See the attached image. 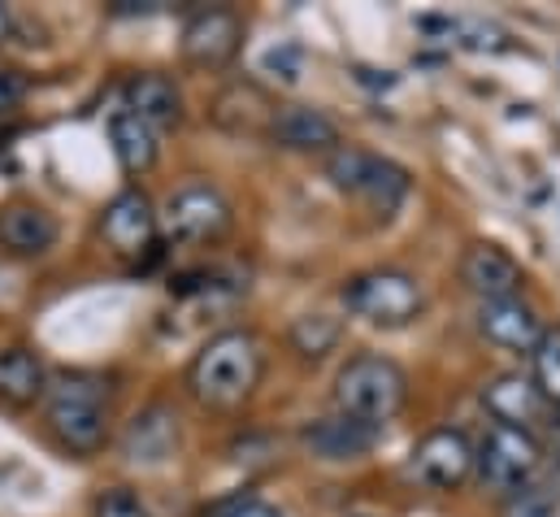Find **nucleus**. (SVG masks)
<instances>
[{
	"label": "nucleus",
	"instance_id": "27",
	"mask_svg": "<svg viewBox=\"0 0 560 517\" xmlns=\"http://www.w3.org/2000/svg\"><path fill=\"white\" fill-rule=\"evenodd\" d=\"M26 74L22 70H4L0 66V114H9V110H18L22 105V96H26Z\"/></svg>",
	"mask_w": 560,
	"mask_h": 517
},
{
	"label": "nucleus",
	"instance_id": "28",
	"mask_svg": "<svg viewBox=\"0 0 560 517\" xmlns=\"http://www.w3.org/2000/svg\"><path fill=\"white\" fill-rule=\"evenodd\" d=\"M213 517H279L266 501H257V496H235V501H226V505H218V514Z\"/></svg>",
	"mask_w": 560,
	"mask_h": 517
},
{
	"label": "nucleus",
	"instance_id": "24",
	"mask_svg": "<svg viewBox=\"0 0 560 517\" xmlns=\"http://www.w3.org/2000/svg\"><path fill=\"white\" fill-rule=\"evenodd\" d=\"M530 361H535V375L530 379H535L539 395L548 404H560V326H544Z\"/></svg>",
	"mask_w": 560,
	"mask_h": 517
},
{
	"label": "nucleus",
	"instance_id": "13",
	"mask_svg": "<svg viewBox=\"0 0 560 517\" xmlns=\"http://www.w3.org/2000/svg\"><path fill=\"white\" fill-rule=\"evenodd\" d=\"M478 331L495 348H504V353H535V344L544 335V322L517 296V300H487V305H478Z\"/></svg>",
	"mask_w": 560,
	"mask_h": 517
},
{
	"label": "nucleus",
	"instance_id": "31",
	"mask_svg": "<svg viewBox=\"0 0 560 517\" xmlns=\"http://www.w3.org/2000/svg\"><path fill=\"white\" fill-rule=\"evenodd\" d=\"M4 35H9V13H4V4H0V44H4Z\"/></svg>",
	"mask_w": 560,
	"mask_h": 517
},
{
	"label": "nucleus",
	"instance_id": "26",
	"mask_svg": "<svg viewBox=\"0 0 560 517\" xmlns=\"http://www.w3.org/2000/svg\"><path fill=\"white\" fill-rule=\"evenodd\" d=\"M509 517H552V492L548 487H522V492H513Z\"/></svg>",
	"mask_w": 560,
	"mask_h": 517
},
{
	"label": "nucleus",
	"instance_id": "25",
	"mask_svg": "<svg viewBox=\"0 0 560 517\" xmlns=\"http://www.w3.org/2000/svg\"><path fill=\"white\" fill-rule=\"evenodd\" d=\"M92 517H152V514H148V505H143L136 492H127V487H109V492H101V501H96Z\"/></svg>",
	"mask_w": 560,
	"mask_h": 517
},
{
	"label": "nucleus",
	"instance_id": "5",
	"mask_svg": "<svg viewBox=\"0 0 560 517\" xmlns=\"http://www.w3.org/2000/svg\"><path fill=\"white\" fill-rule=\"evenodd\" d=\"M343 305L374 326H409L421 313V283L405 269H365L343 283Z\"/></svg>",
	"mask_w": 560,
	"mask_h": 517
},
{
	"label": "nucleus",
	"instance_id": "14",
	"mask_svg": "<svg viewBox=\"0 0 560 517\" xmlns=\"http://www.w3.org/2000/svg\"><path fill=\"white\" fill-rule=\"evenodd\" d=\"M57 244V218L35 200H9L0 209V249L13 257H39Z\"/></svg>",
	"mask_w": 560,
	"mask_h": 517
},
{
	"label": "nucleus",
	"instance_id": "10",
	"mask_svg": "<svg viewBox=\"0 0 560 517\" xmlns=\"http://www.w3.org/2000/svg\"><path fill=\"white\" fill-rule=\"evenodd\" d=\"M374 444H378V426H365L348 413H330V417H317V422L300 426V448L313 461H326V466L361 461Z\"/></svg>",
	"mask_w": 560,
	"mask_h": 517
},
{
	"label": "nucleus",
	"instance_id": "11",
	"mask_svg": "<svg viewBox=\"0 0 560 517\" xmlns=\"http://www.w3.org/2000/svg\"><path fill=\"white\" fill-rule=\"evenodd\" d=\"M460 283L487 305V300H517L526 274L500 244H469L460 257Z\"/></svg>",
	"mask_w": 560,
	"mask_h": 517
},
{
	"label": "nucleus",
	"instance_id": "6",
	"mask_svg": "<svg viewBox=\"0 0 560 517\" xmlns=\"http://www.w3.org/2000/svg\"><path fill=\"white\" fill-rule=\"evenodd\" d=\"M231 222H235V209L213 183H183L178 192L165 196L156 214V227H165V235L178 244H213L231 231Z\"/></svg>",
	"mask_w": 560,
	"mask_h": 517
},
{
	"label": "nucleus",
	"instance_id": "1",
	"mask_svg": "<svg viewBox=\"0 0 560 517\" xmlns=\"http://www.w3.org/2000/svg\"><path fill=\"white\" fill-rule=\"evenodd\" d=\"M266 375V348L253 331H222L213 335L187 366V391L218 413L240 409L244 400H253V391L261 388Z\"/></svg>",
	"mask_w": 560,
	"mask_h": 517
},
{
	"label": "nucleus",
	"instance_id": "4",
	"mask_svg": "<svg viewBox=\"0 0 560 517\" xmlns=\"http://www.w3.org/2000/svg\"><path fill=\"white\" fill-rule=\"evenodd\" d=\"M544 466V448L530 430H517V426H500L491 422L478 452H474V470H478V483L487 492H500V496H513L522 487H530L535 470Z\"/></svg>",
	"mask_w": 560,
	"mask_h": 517
},
{
	"label": "nucleus",
	"instance_id": "17",
	"mask_svg": "<svg viewBox=\"0 0 560 517\" xmlns=\"http://www.w3.org/2000/svg\"><path fill=\"white\" fill-rule=\"evenodd\" d=\"M482 404H487V413L500 426H517V430H530V422H539L544 409H548V400L539 395L535 379H526V375H500V379H491L482 388Z\"/></svg>",
	"mask_w": 560,
	"mask_h": 517
},
{
	"label": "nucleus",
	"instance_id": "20",
	"mask_svg": "<svg viewBox=\"0 0 560 517\" xmlns=\"http://www.w3.org/2000/svg\"><path fill=\"white\" fill-rule=\"evenodd\" d=\"M109 143H114V157L127 174H148L156 165V130L127 110H118L109 118Z\"/></svg>",
	"mask_w": 560,
	"mask_h": 517
},
{
	"label": "nucleus",
	"instance_id": "21",
	"mask_svg": "<svg viewBox=\"0 0 560 517\" xmlns=\"http://www.w3.org/2000/svg\"><path fill=\"white\" fill-rule=\"evenodd\" d=\"M405 196H409V170L396 165V161H387V157H378L374 170H370V179H365V187H361L365 209L374 218H392L405 205Z\"/></svg>",
	"mask_w": 560,
	"mask_h": 517
},
{
	"label": "nucleus",
	"instance_id": "22",
	"mask_svg": "<svg viewBox=\"0 0 560 517\" xmlns=\"http://www.w3.org/2000/svg\"><path fill=\"white\" fill-rule=\"evenodd\" d=\"M287 340H291V348H295L300 357L322 361L326 353L339 348V340H343V322H339L335 313H300V318L291 322Z\"/></svg>",
	"mask_w": 560,
	"mask_h": 517
},
{
	"label": "nucleus",
	"instance_id": "18",
	"mask_svg": "<svg viewBox=\"0 0 560 517\" xmlns=\"http://www.w3.org/2000/svg\"><path fill=\"white\" fill-rule=\"evenodd\" d=\"M275 101L257 88V83H231L218 101H213V123L235 135H266L270 118H275Z\"/></svg>",
	"mask_w": 560,
	"mask_h": 517
},
{
	"label": "nucleus",
	"instance_id": "9",
	"mask_svg": "<svg viewBox=\"0 0 560 517\" xmlns=\"http://www.w3.org/2000/svg\"><path fill=\"white\" fill-rule=\"evenodd\" d=\"M101 235L118 257H143L156 244V209L140 187L118 192L101 214Z\"/></svg>",
	"mask_w": 560,
	"mask_h": 517
},
{
	"label": "nucleus",
	"instance_id": "7",
	"mask_svg": "<svg viewBox=\"0 0 560 517\" xmlns=\"http://www.w3.org/2000/svg\"><path fill=\"white\" fill-rule=\"evenodd\" d=\"M474 474V444L460 430H430L409 452V479L430 492H456Z\"/></svg>",
	"mask_w": 560,
	"mask_h": 517
},
{
	"label": "nucleus",
	"instance_id": "23",
	"mask_svg": "<svg viewBox=\"0 0 560 517\" xmlns=\"http://www.w3.org/2000/svg\"><path fill=\"white\" fill-rule=\"evenodd\" d=\"M374 161H378V152L357 148V143H339V148L326 157V179H330L339 192L361 196V187H365V179H370Z\"/></svg>",
	"mask_w": 560,
	"mask_h": 517
},
{
	"label": "nucleus",
	"instance_id": "12",
	"mask_svg": "<svg viewBox=\"0 0 560 517\" xmlns=\"http://www.w3.org/2000/svg\"><path fill=\"white\" fill-rule=\"evenodd\" d=\"M266 139L287 152H335L339 148V123L317 105H279Z\"/></svg>",
	"mask_w": 560,
	"mask_h": 517
},
{
	"label": "nucleus",
	"instance_id": "2",
	"mask_svg": "<svg viewBox=\"0 0 560 517\" xmlns=\"http://www.w3.org/2000/svg\"><path fill=\"white\" fill-rule=\"evenodd\" d=\"M48 430L79 457H92L109 439V383L92 370H57L44 388Z\"/></svg>",
	"mask_w": 560,
	"mask_h": 517
},
{
	"label": "nucleus",
	"instance_id": "15",
	"mask_svg": "<svg viewBox=\"0 0 560 517\" xmlns=\"http://www.w3.org/2000/svg\"><path fill=\"white\" fill-rule=\"evenodd\" d=\"M178 448V413L170 404H148L143 413L131 417L127 435H122V457L156 466Z\"/></svg>",
	"mask_w": 560,
	"mask_h": 517
},
{
	"label": "nucleus",
	"instance_id": "16",
	"mask_svg": "<svg viewBox=\"0 0 560 517\" xmlns=\"http://www.w3.org/2000/svg\"><path fill=\"white\" fill-rule=\"evenodd\" d=\"M122 110L136 114V118L148 123L152 130H165V127H178V118H183V96H178V88H174L165 74L143 70V74H131V79H127V88H122Z\"/></svg>",
	"mask_w": 560,
	"mask_h": 517
},
{
	"label": "nucleus",
	"instance_id": "29",
	"mask_svg": "<svg viewBox=\"0 0 560 517\" xmlns=\"http://www.w3.org/2000/svg\"><path fill=\"white\" fill-rule=\"evenodd\" d=\"M266 66H270V70H282V79H287V83H291V79H295V48H275V53H270V57H266Z\"/></svg>",
	"mask_w": 560,
	"mask_h": 517
},
{
	"label": "nucleus",
	"instance_id": "3",
	"mask_svg": "<svg viewBox=\"0 0 560 517\" xmlns=\"http://www.w3.org/2000/svg\"><path fill=\"white\" fill-rule=\"evenodd\" d=\"M409 400V375L378 353H361L352 357L339 375H335V413H348L365 426L392 422Z\"/></svg>",
	"mask_w": 560,
	"mask_h": 517
},
{
	"label": "nucleus",
	"instance_id": "19",
	"mask_svg": "<svg viewBox=\"0 0 560 517\" xmlns=\"http://www.w3.org/2000/svg\"><path fill=\"white\" fill-rule=\"evenodd\" d=\"M48 370L31 348H0V400L9 404H35L44 400Z\"/></svg>",
	"mask_w": 560,
	"mask_h": 517
},
{
	"label": "nucleus",
	"instance_id": "30",
	"mask_svg": "<svg viewBox=\"0 0 560 517\" xmlns=\"http://www.w3.org/2000/svg\"><path fill=\"white\" fill-rule=\"evenodd\" d=\"M357 79H361L365 88H392V83H396V74H383V79H378V70H357Z\"/></svg>",
	"mask_w": 560,
	"mask_h": 517
},
{
	"label": "nucleus",
	"instance_id": "8",
	"mask_svg": "<svg viewBox=\"0 0 560 517\" xmlns=\"http://www.w3.org/2000/svg\"><path fill=\"white\" fill-rule=\"evenodd\" d=\"M244 48V22L231 9H205L183 26V57L196 70H222Z\"/></svg>",
	"mask_w": 560,
	"mask_h": 517
}]
</instances>
